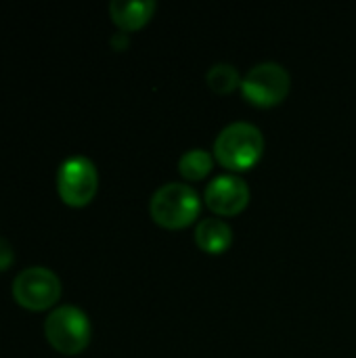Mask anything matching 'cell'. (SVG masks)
I'll return each mask as SVG.
<instances>
[{
    "mask_svg": "<svg viewBox=\"0 0 356 358\" xmlns=\"http://www.w3.org/2000/svg\"><path fill=\"white\" fill-rule=\"evenodd\" d=\"M264 151V136L250 122H233L225 126L214 141V157L229 170H250Z\"/></svg>",
    "mask_w": 356,
    "mask_h": 358,
    "instance_id": "obj_1",
    "label": "cell"
},
{
    "mask_svg": "<svg viewBox=\"0 0 356 358\" xmlns=\"http://www.w3.org/2000/svg\"><path fill=\"white\" fill-rule=\"evenodd\" d=\"M201 199L199 193L185 182L162 185L149 201L153 220L166 229H183L199 216Z\"/></svg>",
    "mask_w": 356,
    "mask_h": 358,
    "instance_id": "obj_2",
    "label": "cell"
},
{
    "mask_svg": "<svg viewBox=\"0 0 356 358\" xmlns=\"http://www.w3.org/2000/svg\"><path fill=\"white\" fill-rule=\"evenodd\" d=\"M48 344L61 355H80L92 336L90 319L78 306H59L44 321Z\"/></svg>",
    "mask_w": 356,
    "mask_h": 358,
    "instance_id": "obj_3",
    "label": "cell"
},
{
    "mask_svg": "<svg viewBox=\"0 0 356 358\" xmlns=\"http://www.w3.org/2000/svg\"><path fill=\"white\" fill-rule=\"evenodd\" d=\"M292 86L290 71L275 61H262L254 65L241 80L243 96L258 107H273L279 105Z\"/></svg>",
    "mask_w": 356,
    "mask_h": 358,
    "instance_id": "obj_4",
    "label": "cell"
},
{
    "mask_svg": "<svg viewBox=\"0 0 356 358\" xmlns=\"http://www.w3.org/2000/svg\"><path fill=\"white\" fill-rule=\"evenodd\" d=\"M99 189V172L97 166L84 157L73 155L59 166L57 172V191L67 206L82 208L92 201Z\"/></svg>",
    "mask_w": 356,
    "mask_h": 358,
    "instance_id": "obj_5",
    "label": "cell"
},
{
    "mask_svg": "<svg viewBox=\"0 0 356 358\" xmlns=\"http://www.w3.org/2000/svg\"><path fill=\"white\" fill-rule=\"evenodd\" d=\"M13 296L27 310H44L61 298V281L46 266H29L15 277Z\"/></svg>",
    "mask_w": 356,
    "mask_h": 358,
    "instance_id": "obj_6",
    "label": "cell"
},
{
    "mask_svg": "<svg viewBox=\"0 0 356 358\" xmlns=\"http://www.w3.org/2000/svg\"><path fill=\"white\" fill-rule=\"evenodd\" d=\"M204 199L212 212L220 216H235L248 206L250 187L237 174H220L206 187Z\"/></svg>",
    "mask_w": 356,
    "mask_h": 358,
    "instance_id": "obj_7",
    "label": "cell"
},
{
    "mask_svg": "<svg viewBox=\"0 0 356 358\" xmlns=\"http://www.w3.org/2000/svg\"><path fill=\"white\" fill-rule=\"evenodd\" d=\"M109 13L122 29H138L153 17L155 0H113Z\"/></svg>",
    "mask_w": 356,
    "mask_h": 358,
    "instance_id": "obj_8",
    "label": "cell"
},
{
    "mask_svg": "<svg viewBox=\"0 0 356 358\" xmlns=\"http://www.w3.org/2000/svg\"><path fill=\"white\" fill-rule=\"evenodd\" d=\"M195 241L208 254H222L233 243V229L220 218H204L195 229Z\"/></svg>",
    "mask_w": 356,
    "mask_h": 358,
    "instance_id": "obj_9",
    "label": "cell"
},
{
    "mask_svg": "<svg viewBox=\"0 0 356 358\" xmlns=\"http://www.w3.org/2000/svg\"><path fill=\"white\" fill-rule=\"evenodd\" d=\"M214 166V157L206 149H191L185 151L178 159V170L187 180H201L210 174Z\"/></svg>",
    "mask_w": 356,
    "mask_h": 358,
    "instance_id": "obj_10",
    "label": "cell"
},
{
    "mask_svg": "<svg viewBox=\"0 0 356 358\" xmlns=\"http://www.w3.org/2000/svg\"><path fill=\"white\" fill-rule=\"evenodd\" d=\"M206 80H208L210 88L220 94H227V92L235 90L237 86H241V76H239L237 67L231 63H214L208 69Z\"/></svg>",
    "mask_w": 356,
    "mask_h": 358,
    "instance_id": "obj_11",
    "label": "cell"
},
{
    "mask_svg": "<svg viewBox=\"0 0 356 358\" xmlns=\"http://www.w3.org/2000/svg\"><path fill=\"white\" fill-rule=\"evenodd\" d=\"M13 262H15L13 248H10V243H8L4 237H0V273H2V271H6Z\"/></svg>",
    "mask_w": 356,
    "mask_h": 358,
    "instance_id": "obj_12",
    "label": "cell"
},
{
    "mask_svg": "<svg viewBox=\"0 0 356 358\" xmlns=\"http://www.w3.org/2000/svg\"><path fill=\"white\" fill-rule=\"evenodd\" d=\"M128 42H130V40H128V36H126V34H115V36L111 38V44H113L118 50H124V48L128 46Z\"/></svg>",
    "mask_w": 356,
    "mask_h": 358,
    "instance_id": "obj_13",
    "label": "cell"
}]
</instances>
